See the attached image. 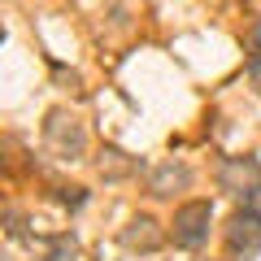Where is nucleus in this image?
<instances>
[{
	"instance_id": "obj_1",
	"label": "nucleus",
	"mask_w": 261,
	"mask_h": 261,
	"mask_svg": "<svg viewBox=\"0 0 261 261\" xmlns=\"http://www.w3.org/2000/svg\"><path fill=\"white\" fill-rule=\"evenodd\" d=\"M209 222H214V205L209 200H187L174 214V244L178 248H200L209 240Z\"/></svg>"
},
{
	"instance_id": "obj_2",
	"label": "nucleus",
	"mask_w": 261,
	"mask_h": 261,
	"mask_svg": "<svg viewBox=\"0 0 261 261\" xmlns=\"http://www.w3.org/2000/svg\"><path fill=\"white\" fill-rule=\"evenodd\" d=\"M226 244H231L235 257H257L261 252V214H252V209L235 214L231 226H226Z\"/></svg>"
},
{
	"instance_id": "obj_3",
	"label": "nucleus",
	"mask_w": 261,
	"mask_h": 261,
	"mask_svg": "<svg viewBox=\"0 0 261 261\" xmlns=\"http://www.w3.org/2000/svg\"><path fill=\"white\" fill-rule=\"evenodd\" d=\"M148 226H152V222H148V218H135V222H130V231H126V235H122V240H126V244H130V248H135V244H144V248H152V244H157V235H152V231H148Z\"/></svg>"
},
{
	"instance_id": "obj_4",
	"label": "nucleus",
	"mask_w": 261,
	"mask_h": 261,
	"mask_svg": "<svg viewBox=\"0 0 261 261\" xmlns=\"http://www.w3.org/2000/svg\"><path fill=\"white\" fill-rule=\"evenodd\" d=\"M240 200H244V209H252V214H261V178L252 187H244L240 192Z\"/></svg>"
},
{
	"instance_id": "obj_5",
	"label": "nucleus",
	"mask_w": 261,
	"mask_h": 261,
	"mask_svg": "<svg viewBox=\"0 0 261 261\" xmlns=\"http://www.w3.org/2000/svg\"><path fill=\"white\" fill-rule=\"evenodd\" d=\"M252 74H257V79H261V53H257V57H252Z\"/></svg>"
}]
</instances>
